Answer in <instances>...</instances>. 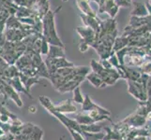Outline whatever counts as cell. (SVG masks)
Returning a JSON list of instances; mask_svg holds the SVG:
<instances>
[{
    "label": "cell",
    "mask_w": 151,
    "mask_h": 140,
    "mask_svg": "<svg viewBox=\"0 0 151 140\" xmlns=\"http://www.w3.org/2000/svg\"><path fill=\"white\" fill-rule=\"evenodd\" d=\"M114 4L116 5L117 7H129L132 4H129L127 0H114Z\"/></svg>",
    "instance_id": "f1b7e54d"
},
{
    "label": "cell",
    "mask_w": 151,
    "mask_h": 140,
    "mask_svg": "<svg viewBox=\"0 0 151 140\" xmlns=\"http://www.w3.org/2000/svg\"><path fill=\"white\" fill-rule=\"evenodd\" d=\"M1 77L4 81H6L8 84L12 86L15 91H17L19 92H23L24 95H27L29 98H31V99H33V97L30 95V92H28L27 90H25V88H24V84L22 83V81H21L19 77H15L13 79H6V77Z\"/></svg>",
    "instance_id": "ba28073f"
},
{
    "label": "cell",
    "mask_w": 151,
    "mask_h": 140,
    "mask_svg": "<svg viewBox=\"0 0 151 140\" xmlns=\"http://www.w3.org/2000/svg\"><path fill=\"white\" fill-rule=\"evenodd\" d=\"M20 75V71L14 65H9L7 69H5L3 72V76L6 79H13L15 77H19Z\"/></svg>",
    "instance_id": "d6986e66"
},
{
    "label": "cell",
    "mask_w": 151,
    "mask_h": 140,
    "mask_svg": "<svg viewBox=\"0 0 151 140\" xmlns=\"http://www.w3.org/2000/svg\"><path fill=\"white\" fill-rule=\"evenodd\" d=\"M108 61H109V63L111 64V65L114 67V68L117 69L118 67L120 66V64H119L118 59H117V57H116V53H114V51H112V54H111V56L108 58Z\"/></svg>",
    "instance_id": "d4e9b609"
},
{
    "label": "cell",
    "mask_w": 151,
    "mask_h": 140,
    "mask_svg": "<svg viewBox=\"0 0 151 140\" xmlns=\"http://www.w3.org/2000/svg\"><path fill=\"white\" fill-rule=\"evenodd\" d=\"M6 28V21H0V34L4 33Z\"/></svg>",
    "instance_id": "1f68e13d"
},
{
    "label": "cell",
    "mask_w": 151,
    "mask_h": 140,
    "mask_svg": "<svg viewBox=\"0 0 151 140\" xmlns=\"http://www.w3.org/2000/svg\"><path fill=\"white\" fill-rule=\"evenodd\" d=\"M127 1H128V2H129V4H132V0H127Z\"/></svg>",
    "instance_id": "f35d334b"
},
{
    "label": "cell",
    "mask_w": 151,
    "mask_h": 140,
    "mask_svg": "<svg viewBox=\"0 0 151 140\" xmlns=\"http://www.w3.org/2000/svg\"><path fill=\"white\" fill-rule=\"evenodd\" d=\"M2 84H3V89H4V92H5V99H7V97H9L16 103V105L19 107H22L23 102L21 100L20 95L16 92V91H15L9 84H8L6 81H4L3 80H2Z\"/></svg>",
    "instance_id": "52a82bcc"
},
{
    "label": "cell",
    "mask_w": 151,
    "mask_h": 140,
    "mask_svg": "<svg viewBox=\"0 0 151 140\" xmlns=\"http://www.w3.org/2000/svg\"><path fill=\"white\" fill-rule=\"evenodd\" d=\"M19 22L24 24V25H28V26H33V25L36 23V21L32 18V17H24V18H20L18 19Z\"/></svg>",
    "instance_id": "484cf974"
},
{
    "label": "cell",
    "mask_w": 151,
    "mask_h": 140,
    "mask_svg": "<svg viewBox=\"0 0 151 140\" xmlns=\"http://www.w3.org/2000/svg\"><path fill=\"white\" fill-rule=\"evenodd\" d=\"M75 121L79 123L80 125H89V124H93L97 122L94 119L90 118L87 114H83V113L77 114V116L75 117Z\"/></svg>",
    "instance_id": "ac0fdd59"
},
{
    "label": "cell",
    "mask_w": 151,
    "mask_h": 140,
    "mask_svg": "<svg viewBox=\"0 0 151 140\" xmlns=\"http://www.w3.org/2000/svg\"><path fill=\"white\" fill-rule=\"evenodd\" d=\"M129 36H121V37H116V39L114 41V45H113V51L116 53V51L120 50L126 47L129 46Z\"/></svg>",
    "instance_id": "4fadbf2b"
},
{
    "label": "cell",
    "mask_w": 151,
    "mask_h": 140,
    "mask_svg": "<svg viewBox=\"0 0 151 140\" xmlns=\"http://www.w3.org/2000/svg\"><path fill=\"white\" fill-rule=\"evenodd\" d=\"M128 92L132 95L134 98H136L139 102L147 101V87L144 86L140 81H132L127 80Z\"/></svg>",
    "instance_id": "7a4b0ae2"
},
{
    "label": "cell",
    "mask_w": 151,
    "mask_h": 140,
    "mask_svg": "<svg viewBox=\"0 0 151 140\" xmlns=\"http://www.w3.org/2000/svg\"><path fill=\"white\" fill-rule=\"evenodd\" d=\"M92 1H94V2H96L97 4H99V5H100V2H101V0H92Z\"/></svg>",
    "instance_id": "8d00e7d4"
},
{
    "label": "cell",
    "mask_w": 151,
    "mask_h": 140,
    "mask_svg": "<svg viewBox=\"0 0 151 140\" xmlns=\"http://www.w3.org/2000/svg\"><path fill=\"white\" fill-rule=\"evenodd\" d=\"M147 3L150 5V6H151V0H148V1H147Z\"/></svg>",
    "instance_id": "74e56055"
},
{
    "label": "cell",
    "mask_w": 151,
    "mask_h": 140,
    "mask_svg": "<svg viewBox=\"0 0 151 140\" xmlns=\"http://www.w3.org/2000/svg\"><path fill=\"white\" fill-rule=\"evenodd\" d=\"M3 51H4V50H3V47H0V56H2V54H3Z\"/></svg>",
    "instance_id": "d590c367"
},
{
    "label": "cell",
    "mask_w": 151,
    "mask_h": 140,
    "mask_svg": "<svg viewBox=\"0 0 151 140\" xmlns=\"http://www.w3.org/2000/svg\"><path fill=\"white\" fill-rule=\"evenodd\" d=\"M86 79V77H83V76H75L73 79L71 80L67 81L66 83L60 87L58 90L60 92H71L73 91L76 87H79V85L82 83V81Z\"/></svg>",
    "instance_id": "30bf717a"
},
{
    "label": "cell",
    "mask_w": 151,
    "mask_h": 140,
    "mask_svg": "<svg viewBox=\"0 0 151 140\" xmlns=\"http://www.w3.org/2000/svg\"><path fill=\"white\" fill-rule=\"evenodd\" d=\"M48 59H55V58H65L64 48L58 46L50 45L49 47V53L47 54Z\"/></svg>",
    "instance_id": "9a60e30c"
},
{
    "label": "cell",
    "mask_w": 151,
    "mask_h": 140,
    "mask_svg": "<svg viewBox=\"0 0 151 140\" xmlns=\"http://www.w3.org/2000/svg\"><path fill=\"white\" fill-rule=\"evenodd\" d=\"M72 92H73V98H72V101L75 103H78V104H83L85 98L82 95L80 87H76Z\"/></svg>",
    "instance_id": "44dd1931"
},
{
    "label": "cell",
    "mask_w": 151,
    "mask_h": 140,
    "mask_svg": "<svg viewBox=\"0 0 151 140\" xmlns=\"http://www.w3.org/2000/svg\"><path fill=\"white\" fill-rule=\"evenodd\" d=\"M80 17L86 27L91 28L97 35H99L101 30V21L100 19L98 17L87 16V15L82 14V13H80Z\"/></svg>",
    "instance_id": "5b68a950"
},
{
    "label": "cell",
    "mask_w": 151,
    "mask_h": 140,
    "mask_svg": "<svg viewBox=\"0 0 151 140\" xmlns=\"http://www.w3.org/2000/svg\"><path fill=\"white\" fill-rule=\"evenodd\" d=\"M45 65H49L55 67V69L59 68H68V67H75L74 64L69 62L66 58H55V59H48L46 58L44 61Z\"/></svg>",
    "instance_id": "9c48e42d"
},
{
    "label": "cell",
    "mask_w": 151,
    "mask_h": 140,
    "mask_svg": "<svg viewBox=\"0 0 151 140\" xmlns=\"http://www.w3.org/2000/svg\"><path fill=\"white\" fill-rule=\"evenodd\" d=\"M118 10H119V7H117L116 4L114 5V6L111 8V9L109 10L107 12L109 14V16H110L111 19H114V17L116 16V14L118 13Z\"/></svg>",
    "instance_id": "83f0119b"
},
{
    "label": "cell",
    "mask_w": 151,
    "mask_h": 140,
    "mask_svg": "<svg viewBox=\"0 0 151 140\" xmlns=\"http://www.w3.org/2000/svg\"><path fill=\"white\" fill-rule=\"evenodd\" d=\"M145 120H147V121H151V111H149L147 114V116H145Z\"/></svg>",
    "instance_id": "e575fe53"
},
{
    "label": "cell",
    "mask_w": 151,
    "mask_h": 140,
    "mask_svg": "<svg viewBox=\"0 0 151 140\" xmlns=\"http://www.w3.org/2000/svg\"><path fill=\"white\" fill-rule=\"evenodd\" d=\"M132 140H147V137L144 136H136Z\"/></svg>",
    "instance_id": "d6a6232c"
},
{
    "label": "cell",
    "mask_w": 151,
    "mask_h": 140,
    "mask_svg": "<svg viewBox=\"0 0 151 140\" xmlns=\"http://www.w3.org/2000/svg\"><path fill=\"white\" fill-rule=\"evenodd\" d=\"M114 5V0H105V2L103 3L102 6L99 8V12L100 13L108 12Z\"/></svg>",
    "instance_id": "7402d4cb"
},
{
    "label": "cell",
    "mask_w": 151,
    "mask_h": 140,
    "mask_svg": "<svg viewBox=\"0 0 151 140\" xmlns=\"http://www.w3.org/2000/svg\"><path fill=\"white\" fill-rule=\"evenodd\" d=\"M86 79L96 88H103V87L107 86L105 83H104V81L102 80L101 77L98 74H96L95 72H91V73L89 72V73L86 75Z\"/></svg>",
    "instance_id": "2e32d148"
},
{
    "label": "cell",
    "mask_w": 151,
    "mask_h": 140,
    "mask_svg": "<svg viewBox=\"0 0 151 140\" xmlns=\"http://www.w3.org/2000/svg\"><path fill=\"white\" fill-rule=\"evenodd\" d=\"M76 3H77L78 8L81 10L82 14H85L91 17H97L96 13L93 11L92 8L90 7L88 0H76Z\"/></svg>",
    "instance_id": "7c38bea8"
},
{
    "label": "cell",
    "mask_w": 151,
    "mask_h": 140,
    "mask_svg": "<svg viewBox=\"0 0 151 140\" xmlns=\"http://www.w3.org/2000/svg\"><path fill=\"white\" fill-rule=\"evenodd\" d=\"M83 132L85 133H92V134H97L101 133L102 127L101 125H97L96 123L89 124V125H80Z\"/></svg>",
    "instance_id": "ffe728a7"
},
{
    "label": "cell",
    "mask_w": 151,
    "mask_h": 140,
    "mask_svg": "<svg viewBox=\"0 0 151 140\" xmlns=\"http://www.w3.org/2000/svg\"><path fill=\"white\" fill-rule=\"evenodd\" d=\"M7 42V38H6V36H5L4 33L0 34V47H3Z\"/></svg>",
    "instance_id": "4dcf8cb0"
},
{
    "label": "cell",
    "mask_w": 151,
    "mask_h": 140,
    "mask_svg": "<svg viewBox=\"0 0 151 140\" xmlns=\"http://www.w3.org/2000/svg\"><path fill=\"white\" fill-rule=\"evenodd\" d=\"M88 48H89V46H88L86 43H85L84 41H81V43L79 45L80 51H82V53H85V51H86L88 50Z\"/></svg>",
    "instance_id": "f546056e"
},
{
    "label": "cell",
    "mask_w": 151,
    "mask_h": 140,
    "mask_svg": "<svg viewBox=\"0 0 151 140\" xmlns=\"http://www.w3.org/2000/svg\"><path fill=\"white\" fill-rule=\"evenodd\" d=\"M48 111L49 112L50 111H56V112H59V113H62V114L74 113V112L77 111V107L75 106H73V104H72V100L68 99V100L61 102L60 104H58V105H54Z\"/></svg>",
    "instance_id": "277c9868"
},
{
    "label": "cell",
    "mask_w": 151,
    "mask_h": 140,
    "mask_svg": "<svg viewBox=\"0 0 151 140\" xmlns=\"http://www.w3.org/2000/svg\"><path fill=\"white\" fill-rule=\"evenodd\" d=\"M68 130L70 131V136L72 137V139L73 140H85L84 136H83V134H80V133H78L74 130H72V129H68Z\"/></svg>",
    "instance_id": "4316f807"
},
{
    "label": "cell",
    "mask_w": 151,
    "mask_h": 140,
    "mask_svg": "<svg viewBox=\"0 0 151 140\" xmlns=\"http://www.w3.org/2000/svg\"><path fill=\"white\" fill-rule=\"evenodd\" d=\"M49 47L50 44L47 42V40L45 39V38H43V36L41 37V48H40V54L42 55H46L47 56L48 53H49Z\"/></svg>",
    "instance_id": "cb8c5ba5"
},
{
    "label": "cell",
    "mask_w": 151,
    "mask_h": 140,
    "mask_svg": "<svg viewBox=\"0 0 151 140\" xmlns=\"http://www.w3.org/2000/svg\"><path fill=\"white\" fill-rule=\"evenodd\" d=\"M19 77L22 83L24 84L25 90H27L29 92L30 88L32 87L33 85L37 84V83H40V80H39V77H27L23 75L22 73H20Z\"/></svg>",
    "instance_id": "5bb4252c"
},
{
    "label": "cell",
    "mask_w": 151,
    "mask_h": 140,
    "mask_svg": "<svg viewBox=\"0 0 151 140\" xmlns=\"http://www.w3.org/2000/svg\"><path fill=\"white\" fill-rule=\"evenodd\" d=\"M59 9H61V7L57 8L55 10H49L46 13V15L42 19V36L45 39L47 40V42L50 45L58 46L64 48V45L60 40L58 35H57L56 29H55V16L56 12Z\"/></svg>",
    "instance_id": "6da1fadb"
},
{
    "label": "cell",
    "mask_w": 151,
    "mask_h": 140,
    "mask_svg": "<svg viewBox=\"0 0 151 140\" xmlns=\"http://www.w3.org/2000/svg\"><path fill=\"white\" fill-rule=\"evenodd\" d=\"M122 122L128 124L131 128H142L145 125L147 120H145V117L140 116L134 112V113L131 114L129 116H128Z\"/></svg>",
    "instance_id": "8992f818"
},
{
    "label": "cell",
    "mask_w": 151,
    "mask_h": 140,
    "mask_svg": "<svg viewBox=\"0 0 151 140\" xmlns=\"http://www.w3.org/2000/svg\"><path fill=\"white\" fill-rule=\"evenodd\" d=\"M131 14L133 17L145 18V17L148 16V11H147V7H145V4H143L141 2H133Z\"/></svg>",
    "instance_id": "8fae6325"
},
{
    "label": "cell",
    "mask_w": 151,
    "mask_h": 140,
    "mask_svg": "<svg viewBox=\"0 0 151 140\" xmlns=\"http://www.w3.org/2000/svg\"><path fill=\"white\" fill-rule=\"evenodd\" d=\"M82 111L83 112H87L91 109H100V110H102L103 107H101V106L97 105L94 102L91 100V98L88 96L87 95L85 96V99H84V102L82 104Z\"/></svg>",
    "instance_id": "e0dca14e"
},
{
    "label": "cell",
    "mask_w": 151,
    "mask_h": 140,
    "mask_svg": "<svg viewBox=\"0 0 151 140\" xmlns=\"http://www.w3.org/2000/svg\"><path fill=\"white\" fill-rule=\"evenodd\" d=\"M28 110L31 113H35L36 110H37V108H36V107H28Z\"/></svg>",
    "instance_id": "836d02e7"
},
{
    "label": "cell",
    "mask_w": 151,
    "mask_h": 140,
    "mask_svg": "<svg viewBox=\"0 0 151 140\" xmlns=\"http://www.w3.org/2000/svg\"><path fill=\"white\" fill-rule=\"evenodd\" d=\"M140 71L142 74H147L150 75L151 74V61H145V63L139 67Z\"/></svg>",
    "instance_id": "603a6c76"
},
{
    "label": "cell",
    "mask_w": 151,
    "mask_h": 140,
    "mask_svg": "<svg viewBox=\"0 0 151 140\" xmlns=\"http://www.w3.org/2000/svg\"><path fill=\"white\" fill-rule=\"evenodd\" d=\"M148 137H149V138H150V140H151V134H150V136H149Z\"/></svg>",
    "instance_id": "ab89813d"
},
{
    "label": "cell",
    "mask_w": 151,
    "mask_h": 140,
    "mask_svg": "<svg viewBox=\"0 0 151 140\" xmlns=\"http://www.w3.org/2000/svg\"><path fill=\"white\" fill-rule=\"evenodd\" d=\"M76 32L80 35V37L83 39L82 41H84V42L86 43L89 47H91L92 44L96 41L97 34L91 28H89V27L79 26V27L76 28Z\"/></svg>",
    "instance_id": "3957f363"
}]
</instances>
